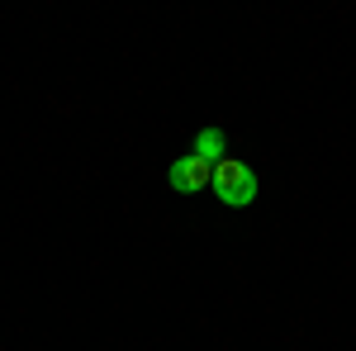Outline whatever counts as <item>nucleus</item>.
<instances>
[{"instance_id":"f257e3e1","label":"nucleus","mask_w":356,"mask_h":351,"mask_svg":"<svg viewBox=\"0 0 356 351\" xmlns=\"http://www.w3.org/2000/svg\"><path fill=\"white\" fill-rule=\"evenodd\" d=\"M214 195H219L228 209H247L252 199H257V171L247 162H238V157H223L219 166H214Z\"/></svg>"},{"instance_id":"7ed1b4c3","label":"nucleus","mask_w":356,"mask_h":351,"mask_svg":"<svg viewBox=\"0 0 356 351\" xmlns=\"http://www.w3.org/2000/svg\"><path fill=\"white\" fill-rule=\"evenodd\" d=\"M191 152H195V157H200V162L219 166V162H223V152H228V133H223L219 124H204V129H200V133H195Z\"/></svg>"},{"instance_id":"f03ea898","label":"nucleus","mask_w":356,"mask_h":351,"mask_svg":"<svg viewBox=\"0 0 356 351\" xmlns=\"http://www.w3.org/2000/svg\"><path fill=\"white\" fill-rule=\"evenodd\" d=\"M166 181H171V190H181V195H195V190L214 186V166L200 162V157H176V162L166 166Z\"/></svg>"}]
</instances>
